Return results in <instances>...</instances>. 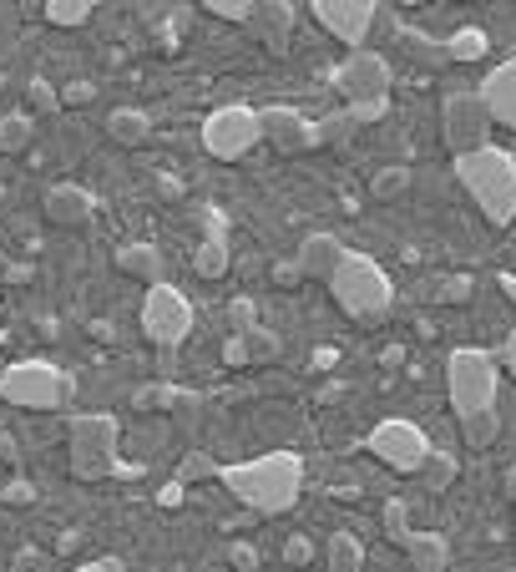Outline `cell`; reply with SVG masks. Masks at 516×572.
Segmentation results:
<instances>
[{"label":"cell","instance_id":"obj_22","mask_svg":"<svg viewBox=\"0 0 516 572\" xmlns=\"http://www.w3.org/2000/svg\"><path fill=\"white\" fill-rule=\"evenodd\" d=\"M406 558L415 572H451V542L445 532H415L406 542Z\"/></svg>","mask_w":516,"mask_h":572},{"label":"cell","instance_id":"obj_12","mask_svg":"<svg viewBox=\"0 0 516 572\" xmlns=\"http://www.w3.org/2000/svg\"><path fill=\"white\" fill-rule=\"evenodd\" d=\"M309 11H314V21L339 41V46L360 51L365 37H370V25H375L380 0H309Z\"/></svg>","mask_w":516,"mask_h":572},{"label":"cell","instance_id":"obj_11","mask_svg":"<svg viewBox=\"0 0 516 572\" xmlns=\"http://www.w3.org/2000/svg\"><path fill=\"white\" fill-rule=\"evenodd\" d=\"M365 446H370V451L380 456L390 471H400V477H415V471L425 466V456L435 451L431 436H425L415 420H400V416L380 420V426L370 430V441H365Z\"/></svg>","mask_w":516,"mask_h":572},{"label":"cell","instance_id":"obj_2","mask_svg":"<svg viewBox=\"0 0 516 572\" xmlns=\"http://www.w3.org/2000/svg\"><path fill=\"white\" fill-rule=\"evenodd\" d=\"M456 183L471 193V204L481 208V218L492 228L516 223V157L506 147L486 143L476 153L456 157Z\"/></svg>","mask_w":516,"mask_h":572},{"label":"cell","instance_id":"obj_51","mask_svg":"<svg viewBox=\"0 0 516 572\" xmlns=\"http://www.w3.org/2000/svg\"><path fill=\"white\" fill-rule=\"evenodd\" d=\"M15 572H21V568H15Z\"/></svg>","mask_w":516,"mask_h":572},{"label":"cell","instance_id":"obj_43","mask_svg":"<svg viewBox=\"0 0 516 572\" xmlns=\"http://www.w3.org/2000/svg\"><path fill=\"white\" fill-rule=\"evenodd\" d=\"M229 558H233V568H259V552H253L249 542H233Z\"/></svg>","mask_w":516,"mask_h":572},{"label":"cell","instance_id":"obj_25","mask_svg":"<svg viewBox=\"0 0 516 572\" xmlns=\"http://www.w3.org/2000/svg\"><path fill=\"white\" fill-rule=\"evenodd\" d=\"M314 132H319V147H329V153H345V147L355 143L360 122L349 117V107H345V112H329V117H319V122H314Z\"/></svg>","mask_w":516,"mask_h":572},{"label":"cell","instance_id":"obj_24","mask_svg":"<svg viewBox=\"0 0 516 572\" xmlns=\"http://www.w3.org/2000/svg\"><path fill=\"white\" fill-rule=\"evenodd\" d=\"M325 558H329V572H365V542L355 532H335Z\"/></svg>","mask_w":516,"mask_h":572},{"label":"cell","instance_id":"obj_5","mask_svg":"<svg viewBox=\"0 0 516 572\" xmlns=\"http://www.w3.org/2000/svg\"><path fill=\"white\" fill-rule=\"evenodd\" d=\"M122 426L112 410H76L66 420V466L76 481H107L117 471Z\"/></svg>","mask_w":516,"mask_h":572},{"label":"cell","instance_id":"obj_8","mask_svg":"<svg viewBox=\"0 0 516 572\" xmlns=\"http://www.w3.org/2000/svg\"><path fill=\"white\" fill-rule=\"evenodd\" d=\"M192 324H198V310H192V299L182 294L172 279H162V284L147 289L143 299V334L147 345L157 350V355H172V350L182 345L192 334Z\"/></svg>","mask_w":516,"mask_h":572},{"label":"cell","instance_id":"obj_28","mask_svg":"<svg viewBox=\"0 0 516 572\" xmlns=\"http://www.w3.org/2000/svg\"><path fill=\"white\" fill-rule=\"evenodd\" d=\"M415 481L431 487V491H445L451 481H456V451H431L425 456V466L415 471Z\"/></svg>","mask_w":516,"mask_h":572},{"label":"cell","instance_id":"obj_39","mask_svg":"<svg viewBox=\"0 0 516 572\" xmlns=\"http://www.w3.org/2000/svg\"><path fill=\"white\" fill-rule=\"evenodd\" d=\"M223 365L249 370V345H243V334H229V345H223Z\"/></svg>","mask_w":516,"mask_h":572},{"label":"cell","instance_id":"obj_1","mask_svg":"<svg viewBox=\"0 0 516 572\" xmlns=\"http://www.w3.org/2000/svg\"><path fill=\"white\" fill-rule=\"evenodd\" d=\"M218 487L249 512L284 517L294 512V501L304 491V461L299 451H264L253 461H223L218 466Z\"/></svg>","mask_w":516,"mask_h":572},{"label":"cell","instance_id":"obj_40","mask_svg":"<svg viewBox=\"0 0 516 572\" xmlns=\"http://www.w3.org/2000/svg\"><path fill=\"white\" fill-rule=\"evenodd\" d=\"M92 96H96L92 82H66V86H61V102H66V107H86Z\"/></svg>","mask_w":516,"mask_h":572},{"label":"cell","instance_id":"obj_21","mask_svg":"<svg viewBox=\"0 0 516 572\" xmlns=\"http://www.w3.org/2000/svg\"><path fill=\"white\" fill-rule=\"evenodd\" d=\"M102 127H107V137L117 147H143L147 137H152V117H147L143 107H112Z\"/></svg>","mask_w":516,"mask_h":572},{"label":"cell","instance_id":"obj_50","mask_svg":"<svg viewBox=\"0 0 516 572\" xmlns=\"http://www.w3.org/2000/svg\"><path fill=\"white\" fill-rule=\"evenodd\" d=\"M406 6H421V0H406Z\"/></svg>","mask_w":516,"mask_h":572},{"label":"cell","instance_id":"obj_44","mask_svg":"<svg viewBox=\"0 0 516 572\" xmlns=\"http://www.w3.org/2000/svg\"><path fill=\"white\" fill-rule=\"evenodd\" d=\"M6 501H36V487H31V481H11V487H6Z\"/></svg>","mask_w":516,"mask_h":572},{"label":"cell","instance_id":"obj_41","mask_svg":"<svg viewBox=\"0 0 516 572\" xmlns=\"http://www.w3.org/2000/svg\"><path fill=\"white\" fill-rule=\"evenodd\" d=\"M25 96H31V107H41V112L61 102V92H56V86H46V82H31V86H25Z\"/></svg>","mask_w":516,"mask_h":572},{"label":"cell","instance_id":"obj_9","mask_svg":"<svg viewBox=\"0 0 516 572\" xmlns=\"http://www.w3.org/2000/svg\"><path fill=\"white\" fill-rule=\"evenodd\" d=\"M259 143H264V117L253 107H243V102L213 107L203 117V147L218 163H239V157H249Z\"/></svg>","mask_w":516,"mask_h":572},{"label":"cell","instance_id":"obj_33","mask_svg":"<svg viewBox=\"0 0 516 572\" xmlns=\"http://www.w3.org/2000/svg\"><path fill=\"white\" fill-rule=\"evenodd\" d=\"M178 481H182V487H188V481H218V461L208 451H188V456H182Z\"/></svg>","mask_w":516,"mask_h":572},{"label":"cell","instance_id":"obj_32","mask_svg":"<svg viewBox=\"0 0 516 572\" xmlns=\"http://www.w3.org/2000/svg\"><path fill=\"white\" fill-rule=\"evenodd\" d=\"M400 46H406L410 61H425V66H445V61H451V56H445V41L435 46L431 37H415V31H406V37H400Z\"/></svg>","mask_w":516,"mask_h":572},{"label":"cell","instance_id":"obj_17","mask_svg":"<svg viewBox=\"0 0 516 572\" xmlns=\"http://www.w3.org/2000/svg\"><path fill=\"white\" fill-rule=\"evenodd\" d=\"M243 25H249V37L259 41V46H268L274 56H284L288 37H294V6H288V0H259Z\"/></svg>","mask_w":516,"mask_h":572},{"label":"cell","instance_id":"obj_23","mask_svg":"<svg viewBox=\"0 0 516 572\" xmlns=\"http://www.w3.org/2000/svg\"><path fill=\"white\" fill-rule=\"evenodd\" d=\"M410 188H415V173H410L406 163H385V167H375V173H370L375 204H400Z\"/></svg>","mask_w":516,"mask_h":572},{"label":"cell","instance_id":"obj_36","mask_svg":"<svg viewBox=\"0 0 516 572\" xmlns=\"http://www.w3.org/2000/svg\"><path fill=\"white\" fill-rule=\"evenodd\" d=\"M25 137H31V122H25V117H6V122H0V147H11V153H15V147H25Z\"/></svg>","mask_w":516,"mask_h":572},{"label":"cell","instance_id":"obj_37","mask_svg":"<svg viewBox=\"0 0 516 572\" xmlns=\"http://www.w3.org/2000/svg\"><path fill=\"white\" fill-rule=\"evenodd\" d=\"M435 299H441V304H466L471 279H441V284H435Z\"/></svg>","mask_w":516,"mask_h":572},{"label":"cell","instance_id":"obj_30","mask_svg":"<svg viewBox=\"0 0 516 572\" xmlns=\"http://www.w3.org/2000/svg\"><path fill=\"white\" fill-rule=\"evenodd\" d=\"M486 46H492V41H486L481 25H461L456 37L445 41V56H451V61H481V56H486Z\"/></svg>","mask_w":516,"mask_h":572},{"label":"cell","instance_id":"obj_26","mask_svg":"<svg viewBox=\"0 0 516 572\" xmlns=\"http://www.w3.org/2000/svg\"><path fill=\"white\" fill-rule=\"evenodd\" d=\"M502 436V410H476V416H466L461 420V441L471 446V451H486V446Z\"/></svg>","mask_w":516,"mask_h":572},{"label":"cell","instance_id":"obj_47","mask_svg":"<svg viewBox=\"0 0 516 572\" xmlns=\"http://www.w3.org/2000/svg\"><path fill=\"white\" fill-rule=\"evenodd\" d=\"M274 279L288 284V279H299V263H274Z\"/></svg>","mask_w":516,"mask_h":572},{"label":"cell","instance_id":"obj_6","mask_svg":"<svg viewBox=\"0 0 516 572\" xmlns=\"http://www.w3.org/2000/svg\"><path fill=\"white\" fill-rule=\"evenodd\" d=\"M72 395L76 375L51 360H15L0 370V401H11L15 410H66Z\"/></svg>","mask_w":516,"mask_h":572},{"label":"cell","instance_id":"obj_3","mask_svg":"<svg viewBox=\"0 0 516 572\" xmlns=\"http://www.w3.org/2000/svg\"><path fill=\"white\" fill-rule=\"evenodd\" d=\"M329 294H335V304L349 320H360V324H380L385 314L396 310V279H390V269L360 249L345 253V263L329 279Z\"/></svg>","mask_w":516,"mask_h":572},{"label":"cell","instance_id":"obj_16","mask_svg":"<svg viewBox=\"0 0 516 572\" xmlns=\"http://www.w3.org/2000/svg\"><path fill=\"white\" fill-rule=\"evenodd\" d=\"M233 263V249H229V218L218 214V208H208L203 214V243L192 249V269H198V279H223Z\"/></svg>","mask_w":516,"mask_h":572},{"label":"cell","instance_id":"obj_45","mask_svg":"<svg viewBox=\"0 0 516 572\" xmlns=\"http://www.w3.org/2000/svg\"><path fill=\"white\" fill-rule=\"evenodd\" d=\"M502 365L512 370V381H516V330L506 334V345H502Z\"/></svg>","mask_w":516,"mask_h":572},{"label":"cell","instance_id":"obj_19","mask_svg":"<svg viewBox=\"0 0 516 572\" xmlns=\"http://www.w3.org/2000/svg\"><path fill=\"white\" fill-rule=\"evenodd\" d=\"M112 263H117V274L143 279L147 289L168 279V259H162L157 243H122V249H112Z\"/></svg>","mask_w":516,"mask_h":572},{"label":"cell","instance_id":"obj_7","mask_svg":"<svg viewBox=\"0 0 516 572\" xmlns=\"http://www.w3.org/2000/svg\"><path fill=\"white\" fill-rule=\"evenodd\" d=\"M496 391H502L496 355H486V350H476V345H461L445 355V395H451L456 420L476 416V410H492Z\"/></svg>","mask_w":516,"mask_h":572},{"label":"cell","instance_id":"obj_46","mask_svg":"<svg viewBox=\"0 0 516 572\" xmlns=\"http://www.w3.org/2000/svg\"><path fill=\"white\" fill-rule=\"evenodd\" d=\"M157 501H162V507H178V501H182V481H168V487L157 491Z\"/></svg>","mask_w":516,"mask_h":572},{"label":"cell","instance_id":"obj_10","mask_svg":"<svg viewBox=\"0 0 516 572\" xmlns=\"http://www.w3.org/2000/svg\"><path fill=\"white\" fill-rule=\"evenodd\" d=\"M492 112L481 102V92H451L441 102V137L451 147V157L461 153H476V147L492 143Z\"/></svg>","mask_w":516,"mask_h":572},{"label":"cell","instance_id":"obj_38","mask_svg":"<svg viewBox=\"0 0 516 572\" xmlns=\"http://www.w3.org/2000/svg\"><path fill=\"white\" fill-rule=\"evenodd\" d=\"M314 558V542H309V537H299V532H294V537H288V542H284V562H288V568H304V562H309Z\"/></svg>","mask_w":516,"mask_h":572},{"label":"cell","instance_id":"obj_4","mask_svg":"<svg viewBox=\"0 0 516 572\" xmlns=\"http://www.w3.org/2000/svg\"><path fill=\"white\" fill-rule=\"evenodd\" d=\"M335 92L345 96L349 117L360 122V127H370V122H380L385 112H390V86H396V66H390V56H380V51L360 46L349 51L345 61L335 66Z\"/></svg>","mask_w":516,"mask_h":572},{"label":"cell","instance_id":"obj_42","mask_svg":"<svg viewBox=\"0 0 516 572\" xmlns=\"http://www.w3.org/2000/svg\"><path fill=\"white\" fill-rule=\"evenodd\" d=\"M76 572H133L127 562H117V558H92V562H82Z\"/></svg>","mask_w":516,"mask_h":572},{"label":"cell","instance_id":"obj_13","mask_svg":"<svg viewBox=\"0 0 516 572\" xmlns=\"http://www.w3.org/2000/svg\"><path fill=\"white\" fill-rule=\"evenodd\" d=\"M259 117H264V143L274 147V153L299 157V153H314V147H319V132H314V122L304 117V112H294V107H259Z\"/></svg>","mask_w":516,"mask_h":572},{"label":"cell","instance_id":"obj_31","mask_svg":"<svg viewBox=\"0 0 516 572\" xmlns=\"http://www.w3.org/2000/svg\"><path fill=\"white\" fill-rule=\"evenodd\" d=\"M243 345H249V365H274V360L284 355V340H278L274 330H264V324H253V330L243 334Z\"/></svg>","mask_w":516,"mask_h":572},{"label":"cell","instance_id":"obj_15","mask_svg":"<svg viewBox=\"0 0 516 572\" xmlns=\"http://www.w3.org/2000/svg\"><path fill=\"white\" fill-rule=\"evenodd\" d=\"M476 92H481V102H486V112H492L496 127L516 132V56L496 61L492 72L481 76Z\"/></svg>","mask_w":516,"mask_h":572},{"label":"cell","instance_id":"obj_14","mask_svg":"<svg viewBox=\"0 0 516 572\" xmlns=\"http://www.w3.org/2000/svg\"><path fill=\"white\" fill-rule=\"evenodd\" d=\"M41 208L56 228H86L96 218V193L82 188V183H51L41 193Z\"/></svg>","mask_w":516,"mask_h":572},{"label":"cell","instance_id":"obj_34","mask_svg":"<svg viewBox=\"0 0 516 572\" xmlns=\"http://www.w3.org/2000/svg\"><path fill=\"white\" fill-rule=\"evenodd\" d=\"M223 324H229V334H249L253 324H259V314H253V299H233L229 310H223Z\"/></svg>","mask_w":516,"mask_h":572},{"label":"cell","instance_id":"obj_20","mask_svg":"<svg viewBox=\"0 0 516 572\" xmlns=\"http://www.w3.org/2000/svg\"><path fill=\"white\" fill-rule=\"evenodd\" d=\"M143 406H162L178 426H198V416H203V395L182 391V385H157V391L143 395Z\"/></svg>","mask_w":516,"mask_h":572},{"label":"cell","instance_id":"obj_29","mask_svg":"<svg viewBox=\"0 0 516 572\" xmlns=\"http://www.w3.org/2000/svg\"><path fill=\"white\" fill-rule=\"evenodd\" d=\"M380 517H385V537H390L396 548H406L410 537H415V522H410V501L406 497H390Z\"/></svg>","mask_w":516,"mask_h":572},{"label":"cell","instance_id":"obj_27","mask_svg":"<svg viewBox=\"0 0 516 572\" xmlns=\"http://www.w3.org/2000/svg\"><path fill=\"white\" fill-rule=\"evenodd\" d=\"M102 0H46V21L61 25V31H76V25L92 21V11Z\"/></svg>","mask_w":516,"mask_h":572},{"label":"cell","instance_id":"obj_48","mask_svg":"<svg viewBox=\"0 0 516 572\" xmlns=\"http://www.w3.org/2000/svg\"><path fill=\"white\" fill-rule=\"evenodd\" d=\"M502 491H506V501H512V507H516V461L506 466V481H502Z\"/></svg>","mask_w":516,"mask_h":572},{"label":"cell","instance_id":"obj_35","mask_svg":"<svg viewBox=\"0 0 516 572\" xmlns=\"http://www.w3.org/2000/svg\"><path fill=\"white\" fill-rule=\"evenodd\" d=\"M203 6L218 15V21H239L243 25L253 15V6H259V0H203Z\"/></svg>","mask_w":516,"mask_h":572},{"label":"cell","instance_id":"obj_52","mask_svg":"<svg viewBox=\"0 0 516 572\" xmlns=\"http://www.w3.org/2000/svg\"><path fill=\"white\" fill-rule=\"evenodd\" d=\"M512 532H516V527H512Z\"/></svg>","mask_w":516,"mask_h":572},{"label":"cell","instance_id":"obj_18","mask_svg":"<svg viewBox=\"0 0 516 572\" xmlns=\"http://www.w3.org/2000/svg\"><path fill=\"white\" fill-rule=\"evenodd\" d=\"M345 239L335 233H304V243L294 249V263H299V279H335V269L345 263Z\"/></svg>","mask_w":516,"mask_h":572},{"label":"cell","instance_id":"obj_49","mask_svg":"<svg viewBox=\"0 0 516 572\" xmlns=\"http://www.w3.org/2000/svg\"><path fill=\"white\" fill-rule=\"evenodd\" d=\"M0 507H6V491H0Z\"/></svg>","mask_w":516,"mask_h":572}]
</instances>
